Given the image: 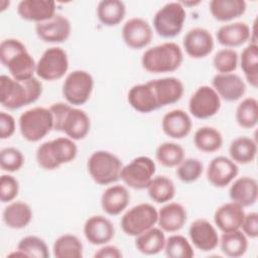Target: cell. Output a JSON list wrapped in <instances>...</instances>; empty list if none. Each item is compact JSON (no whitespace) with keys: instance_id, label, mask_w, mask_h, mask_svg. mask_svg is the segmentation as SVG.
I'll use <instances>...</instances> for the list:
<instances>
[{"instance_id":"obj_1","label":"cell","mask_w":258,"mask_h":258,"mask_svg":"<svg viewBox=\"0 0 258 258\" xmlns=\"http://www.w3.org/2000/svg\"><path fill=\"white\" fill-rule=\"evenodd\" d=\"M42 91V84L35 77L26 81H17L7 75L0 77V102L8 110H17L36 102Z\"/></svg>"},{"instance_id":"obj_2","label":"cell","mask_w":258,"mask_h":258,"mask_svg":"<svg viewBox=\"0 0 258 258\" xmlns=\"http://www.w3.org/2000/svg\"><path fill=\"white\" fill-rule=\"evenodd\" d=\"M49 110L53 117L54 131L64 133L74 141L83 140L88 136L91 119L84 110L64 102L51 104Z\"/></svg>"},{"instance_id":"obj_3","label":"cell","mask_w":258,"mask_h":258,"mask_svg":"<svg viewBox=\"0 0 258 258\" xmlns=\"http://www.w3.org/2000/svg\"><path fill=\"white\" fill-rule=\"evenodd\" d=\"M0 61L17 81L34 77L36 62L24 43L17 38H6L0 43Z\"/></svg>"},{"instance_id":"obj_4","label":"cell","mask_w":258,"mask_h":258,"mask_svg":"<svg viewBox=\"0 0 258 258\" xmlns=\"http://www.w3.org/2000/svg\"><path fill=\"white\" fill-rule=\"evenodd\" d=\"M183 61L181 47L172 41H166L147 48L141 56L142 68L150 74L172 73Z\"/></svg>"},{"instance_id":"obj_5","label":"cell","mask_w":258,"mask_h":258,"mask_svg":"<svg viewBox=\"0 0 258 258\" xmlns=\"http://www.w3.org/2000/svg\"><path fill=\"white\" fill-rule=\"evenodd\" d=\"M78 154L76 142L69 137H57L40 144L35 153L36 162L44 170H53L75 160Z\"/></svg>"},{"instance_id":"obj_6","label":"cell","mask_w":258,"mask_h":258,"mask_svg":"<svg viewBox=\"0 0 258 258\" xmlns=\"http://www.w3.org/2000/svg\"><path fill=\"white\" fill-rule=\"evenodd\" d=\"M122 167L121 159L107 150L94 151L87 161L91 178L100 185H109L118 181Z\"/></svg>"},{"instance_id":"obj_7","label":"cell","mask_w":258,"mask_h":258,"mask_svg":"<svg viewBox=\"0 0 258 258\" xmlns=\"http://www.w3.org/2000/svg\"><path fill=\"white\" fill-rule=\"evenodd\" d=\"M18 123L21 136L28 142H38L53 130V117L49 108H30L20 115Z\"/></svg>"},{"instance_id":"obj_8","label":"cell","mask_w":258,"mask_h":258,"mask_svg":"<svg viewBox=\"0 0 258 258\" xmlns=\"http://www.w3.org/2000/svg\"><path fill=\"white\" fill-rule=\"evenodd\" d=\"M185 19L186 12L182 4L180 2H168L155 12L152 23L159 36L173 38L181 32Z\"/></svg>"},{"instance_id":"obj_9","label":"cell","mask_w":258,"mask_h":258,"mask_svg":"<svg viewBox=\"0 0 258 258\" xmlns=\"http://www.w3.org/2000/svg\"><path fill=\"white\" fill-rule=\"evenodd\" d=\"M158 211L148 203L138 204L127 210L121 218L122 231L130 237H137L157 224Z\"/></svg>"},{"instance_id":"obj_10","label":"cell","mask_w":258,"mask_h":258,"mask_svg":"<svg viewBox=\"0 0 258 258\" xmlns=\"http://www.w3.org/2000/svg\"><path fill=\"white\" fill-rule=\"evenodd\" d=\"M93 76L84 70H76L71 72L62 83L61 93L70 105L74 107L86 104L94 90Z\"/></svg>"},{"instance_id":"obj_11","label":"cell","mask_w":258,"mask_h":258,"mask_svg":"<svg viewBox=\"0 0 258 258\" xmlns=\"http://www.w3.org/2000/svg\"><path fill=\"white\" fill-rule=\"evenodd\" d=\"M156 171L155 162L148 156H137L123 165L120 179L130 188L146 189Z\"/></svg>"},{"instance_id":"obj_12","label":"cell","mask_w":258,"mask_h":258,"mask_svg":"<svg viewBox=\"0 0 258 258\" xmlns=\"http://www.w3.org/2000/svg\"><path fill=\"white\" fill-rule=\"evenodd\" d=\"M69 70L67 51L59 46H51L43 51L36 62V76L43 81H57L64 77Z\"/></svg>"},{"instance_id":"obj_13","label":"cell","mask_w":258,"mask_h":258,"mask_svg":"<svg viewBox=\"0 0 258 258\" xmlns=\"http://www.w3.org/2000/svg\"><path fill=\"white\" fill-rule=\"evenodd\" d=\"M220 109L221 98L210 86L199 87L188 100V111L197 119H209L215 116Z\"/></svg>"},{"instance_id":"obj_14","label":"cell","mask_w":258,"mask_h":258,"mask_svg":"<svg viewBox=\"0 0 258 258\" xmlns=\"http://www.w3.org/2000/svg\"><path fill=\"white\" fill-rule=\"evenodd\" d=\"M35 33L44 42L62 43L71 36L72 24L67 16L56 13L52 18L35 24Z\"/></svg>"},{"instance_id":"obj_15","label":"cell","mask_w":258,"mask_h":258,"mask_svg":"<svg viewBox=\"0 0 258 258\" xmlns=\"http://www.w3.org/2000/svg\"><path fill=\"white\" fill-rule=\"evenodd\" d=\"M122 39L132 49H142L150 44L153 30L147 20L141 17L128 19L122 27Z\"/></svg>"},{"instance_id":"obj_16","label":"cell","mask_w":258,"mask_h":258,"mask_svg":"<svg viewBox=\"0 0 258 258\" xmlns=\"http://www.w3.org/2000/svg\"><path fill=\"white\" fill-rule=\"evenodd\" d=\"M182 46L185 53L191 58H204L208 56L215 47L212 33L204 27H194L183 36Z\"/></svg>"},{"instance_id":"obj_17","label":"cell","mask_w":258,"mask_h":258,"mask_svg":"<svg viewBox=\"0 0 258 258\" xmlns=\"http://www.w3.org/2000/svg\"><path fill=\"white\" fill-rule=\"evenodd\" d=\"M239 167L230 157L219 155L213 158L207 168L208 181L215 187L223 188L237 177Z\"/></svg>"},{"instance_id":"obj_18","label":"cell","mask_w":258,"mask_h":258,"mask_svg":"<svg viewBox=\"0 0 258 258\" xmlns=\"http://www.w3.org/2000/svg\"><path fill=\"white\" fill-rule=\"evenodd\" d=\"M188 237L191 245L203 252L213 251L220 241L216 228L206 219H197L190 224Z\"/></svg>"},{"instance_id":"obj_19","label":"cell","mask_w":258,"mask_h":258,"mask_svg":"<svg viewBox=\"0 0 258 258\" xmlns=\"http://www.w3.org/2000/svg\"><path fill=\"white\" fill-rule=\"evenodd\" d=\"M87 241L95 246L108 244L115 236V227L113 223L102 215L89 217L83 228Z\"/></svg>"},{"instance_id":"obj_20","label":"cell","mask_w":258,"mask_h":258,"mask_svg":"<svg viewBox=\"0 0 258 258\" xmlns=\"http://www.w3.org/2000/svg\"><path fill=\"white\" fill-rule=\"evenodd\" d=\"M212 88L227 102L240 100L246 93V84L237 74H217L212 79Z\"/></svg>"},{"instance_id":"obj_21","label":"cell","mask_w":258,"mask_h":258,"mask_svg":"<svg viewBox=\"0 0 258 258\" xmlns=\"http://www.w3.org/2000/svg\"><path fill=\"white\" fill-rule=\"evenodd\" d=\"M150 84L159 108L178 102L184 93V86L182 82L175 77L151 80Z\"/></svg>"},{"instance_id":"obj_22","label":"cell","mask_w":258,"mask_h":258,"mask_svg":"<svg viewBox=\"0 0 258 258\" xmlns=\"http://www.w3.org/2000/svg\"><path fill=\"white\" fill-rule=\"evenodd\" d=\"M17 13L23 20L37 24L52 18L56 14V5L50 0H21Z\"/></svg>"},{"instance_id":"obj_23","label":"cell","mask_w":258,"mask_h":258,"mask_svg":"<svg viewBox=\"0 0 258 258\" xmlns=\"http://www.w3.org/2000/svg\"><path fill=\"white\" fill-rule=\"evenodd\" d=\"M192 128V121L188 113L181 109H173L167 112L161 120L163 133L173 139L186 137Z\"/></svg>"},{"instance_id":"obj_24","label":"cell","mask_w":258,"mask_h":258,"mask_svg":"<svg viewBox=\"0 0 258 258\" xmlns=\"http://www.w3.org/2000/svg\"><path fill=\"white\" fill-rule=\"evenodd\" d=\"M245 216L244 208L235 202H229L221 205L214 214V222L217 228L222 232H232L241 229Z\"/></svg>"},{"instance_id":"obj_25","label":"cell","mask_w":258,"mask_h":258,"mask_svg":"<svg viewBox=\"0 0 258 258\" xmlns=\"http://www.w3.org/2000/svg\"><path fill=\"white\" fill-rule=\"evenodd\" d=\"M186 221V210L179 203L168 202L158 211L157 225L163 232L175 233L183 228Z\"/></svg>"},{"instance_id":"obj_26","label":"cell","mask_w":258,"mask_h":258,"mask_svg":"<svg viewBox=\"0 0 258 258\" xmlns=\"http://www.w3.org/2000/svg\"><path fill=\"white\" fill-rule=\"evenodd\" d=\"M229 197L232 202L239 204L243 208L253 206L258 199L257 180L247 175L235 178L231 182Z\"/></svg>"},{"instance_id":"obj_27","label":"cell","mask_w":258,"mask_h":258,"mask_svg":"<svg viewBox=\"0 0 258 258\" xmlns=\"http://www.w3.org/2000/svg\"><path fill=\"white\" fill-rule=\"evenodd\" d=\"M129 105L139 113H151L159 108L150 81L131 87L127 94Z\"/></svg>"},{"instance_id":"obj_28","label":"cell","mask_w":258,"mask_h":258,"mask_svg":"<svg viewBox=\"0 0 258 258\" xmlns=\"http://www.w3.org/2000/svg\"><path fill=\"white\" fill-rule=\"evenodd\" d=\"M130 199L126 186L121 184L110 185L101 196V208L109 216H118L127 209Z\"/></svg>"},{"instance_id":"obj_29","label":"cell","mask_w":258,"mask_h":258,"mask_svg":"<svg viewBox=\"0 0 258 258\" xmlns=\"http://www.w3.org/2000/svg\"><path fill=\"white\" fill-rule=\"evenodd\" d=\"M250 26L246 22H231L222 25L216 32L218 42L226 48L245 44L250 39Z\"/></svg>"},{"instance_id":"obj_30","label":"cell","mask_w":258,"mask_h":258,"mask_svg":"<svg viewBox=\"0 0 258 258\" xmlns=\"http://www.w3.org/2000/svg\"><path fill=\"white\" fill-rule=\"evenodd\" d=\"M32 210L30 206L24 202L16 201L8 204L3 210L2 219L4 224L14 230L26 228L32 221Z\"/></svg>"},{"instance_id":"obj_31","label":"cell","mask_w":258,"mask_h":258,"mask_svg":"<svg viewBox=\"0 0 258 258\" xmlns=\"http://www.w3.org/2000/svg\"><path fill=\"white\" fill-rule=\"evenodd\" d=\"M209 9L216 20L228 22L242 16L246 12L247 4L244 0H212Z\"/></svg>"},{"instance_id":"obj_32","label":"cell","mask_w":258,"mask_h":258,"mask_svg":"<svg viewBox=\"0 0 258 258\" xmlns=\"http://www.w3.org/2000/svg\"><path fill=\"white\" fill-rule=\"evenodd\" d=\"M164 232L159 227H152L135 237L136 249L144 255H156L164 249Z\"/></svg>"},{"instance_id":"obj_33","label":"cell","mask_w":258,"mask_h":258,"mask_svg":"<svg viewBox=\"0 0 258 258\" xmlns=\"http://www.w3.org/2000/svg\"><path fill=\"white\" fill-rule=\"evenodd\" d=\"M99 21L105 26H116L120 24L126 15V5L120 0H102L96 9Z\"/></svg>"},{"instance_id":"obj_34","label":"cell","mask_w":258,"mask_h":258,"mask_svg":"<svg viewBox=\"0 0 258 258\" xmlns=\"http://www.w3.org/2000/svg\"><path fill=\"white\" fill-rule=\"evenodd\" d=\"M230 158L237 164H249L257 155V143L249 136H239L229 146Z\"/></svg>"},{"instance_id":"obj_35","label":"cell","mask_w":258,"mask_h":258,"mask_svg":"<svg viewBox=\"0 0 258 258\" xmlns=\"http://www.w3.org/2000/svg\"><path fill=\"white\" fill-rule=\"evenodd\" d=\"M219 245L224 255L231 258L243 256L248 249V238L241 230L223 233Z\"/></svg>"},{"instance_id":"obj_36","label":"cell","mask_w":258,"mask_h":258,"mask_svg":"<svg viewBox=\"0 0 258 258\" xmlns=\"http://www.w3.org/2000/svg\"><path fill=\"white\" fill-rule=\"evenodd\" d=\"M194 144L202 152L213 153L221 149L223 135L215 127L203 126L197 129L194 135Z\"/></svg>"},{"instance_id":"obj_37","label":"cell","mask_w":258,"mask_h":258,"mask_svg":"<svg viewBox=\"0 0 258 258\" xmlns=\"http://www.w3.org/2000/svg\"><path fill=\"white\" fill-rule=\"evenodd\" d=\"M52 252L55 258H82L84 246L76 235L63 234L55 239Z\"/></svg>"},{"instance_id":"obj_38","label":"cell","mask_w":258,"mask_h":258,"mask_svg":"<svg viewBox=\"0 0 258 258\" xmlns=\"http://www.w3.org/2000/svg\"><path fill=\"white\" fill-rule=\"evenodd\" d=\"M146 189L149 198L156 204H166L170 202L176 192L174 182L165 175L154 176Z\"/></svg>"},{"instance_id":"obj_39","label":"cell","mask_w":258,"mask_h":258,"mask_svg":"<svg viewBox=\"0 0 258 258\" xmlns=\"http://www.w3.org/2000/svg\"><path fill=\"white\" fill-rule=\"evenodd\" d=\"M240 67L246 81L253 88L258 86V44L249 43L240 54Z\"/></svg>"},{"instance_id":"obj_40","label":"cell","mask_w":258,"mask_h":258,"mask_svg":"<svg viewBox=\"0 0 258 258\" xmlns=\"http://www.w3.org/2000/svg\"><path fill=\"white\" fill-rule=\"evenodd\" d=\"M235 119L238 125L245 129H252L258 123V101L253 97L243 99L237 106Z\"/></svg>"},{"instance_id":"obj_41","label":"cell","mask_w":258,"mask_h":258,"mask_svg":"<svg viewBox=\"0 0 258 258\" xmlns=\"http://www.w3.org/2000/svg\"><path fill=\"white\" fill-rule=\"evenodd\" d=\"M156 160L165 167H176L184 159V149L174 142H163L155 150Z\"/></svg>"},{"instance_id":"obj_42","label":"cell","mask_w":258,"mask_h":258,"mask_svg":"<svg viewBox=\"0 0 258 258\" xmlns=\"http://www.w3.org/2000/svg\"><path fill=\"white\" fill-rule=\"evenodd\" d=\"M163 251L168 258H191L195 256L191 243L179 234L166 238Z\"/></svg>"},{"instance_id":"obj_43","label":"cell","mask_w":258,"mask_h":258,"mask_svg":"<svg viewBox=\"0 0 258 258\" xmlns=\"http://www.w3.org/2000/svg\"><path fill=\"white\" fill-rule=\"evenodd\" d=\"M17 250H19L26 258H48L49 251L45 241L35 235L25 236L20 239Z\"/></svg>"},{"instance_id":"obj_44","label":"cell","mask_w":258,"mask_h":258,"mask_svg":"<svg viewBox=\"0 0 258 258\" xmlns=\"http://www.w3.org/2000/svg\"><path fill=\"white\" fill-rule=\"evenodd\" d=\"M204 171V165L198 158H184L176 166V175L178 179L184 183H192L197 181Z\"/></svg>"},{"instance_id":"obj_45","label":"cell","mask_w":258,"mask_h":258,"mask_svg":"<svg viewBox=\"0 0 258 258\" xmlns=\"http://www.w3.org/2000/svg\"><path fill=\"white\" fill-rule=\"evenodd\" d=\"M238 62V53L232 48H222L213 57V66L218 74L234 73L237 70Z\"/></svg>"},{"instance_id":"obj_46","label":"cell","mask_w":258,"mask_h":258,"mask_svg":"<svg viewBox=\"0 0 258 258\" xmlns=\"http://www.w3.org/2000/svg\"><path fill=\"white\" fill-rule=\"evenodd\" d=\"M23 153L15 147H5L0 151V167L6 172H16L24 164Z\"/></svg>"},{"instance_id":"obj_47","label":"cell","mask_w":258,"mask_h":258,"mask_svg":"<svg viewBox=\"0 0 258 258\" xmlns=\"http://www.w3.org/2000/svg\"><path fill=\"white\" fill-rule=\"evenodd\" d=\"M19 192L18 180L10 174H2L0 177V200L2 203L13 202Z\"/></svg>"},{"instance_id":"obj_48","label":"cell","mask_w":258,"mask_h":258,"mask_svg":"<svg viewBox=\"0 0 258 258\" xmlns=\"http://www.w3.org/2000/svg\"><path fill=\"white\" fill-rule=\"evenodd\" d=\"M240 230L247 238L256 239L258 237V214L256 212L245 214Z\"/></svg>"},{"instance_id":"obj_49","label":"cell","mask_w":258,"mask_h":258,"mask_svg":"<svg viewBox=\"0 0 258 258\" xmlns=\"http://www.w3.org/2000/svg\"><path fill=\"white\" fill-rule=\"evenodd\" d=\"M16 129V122L14 117L6 112H0V138L2 140L9 139Z\"/></svg>"},{"instance_id":"obj_50","label":"cell","mask_w":258,"mask_h":258,"mask_svg":"<svg viewBox=\"0 0 258 258\" xmlns=\"http://www.w3.org/2000/svg\"><path fill=\"white\" fill-rule=\"evenodd\" d=\"M123 256L121 249L115 245H102L100 249H98L94 257L95 258H121Z\"/></svg>"},{"instance_id":"obj_51","label":"cell","mask_w":258,"mask_h":258,"mask_svg":"<svg viewBox=\"0 0 258 258\" xmlns=\"http://www.w3.org/2000/svg\"><path fill=\"white\" fill-rule=\"evenodd\" d=\"M181 4H182V6L184 7V6H196V5H198V4H200L201 3V1H197V2H194V1H190V2H188V1H182V2H180Z\"/></svg>"}]
</instances>
